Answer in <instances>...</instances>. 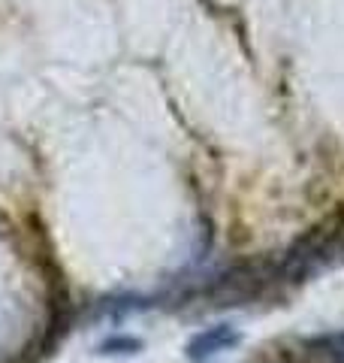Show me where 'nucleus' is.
I'll list each match as a JSON object with an SVG mask.
<instances>
[{"mask_svg":"<svg viewBox=\"0 0 344 363\" xmlns=\"http://www.w3.org/2000/svg\"><path fill=\"white\" fill-rule=\"evenodd\" d=\"M97 351L100 354H109V357H130V354H139L142 351V339L127 336V333H112L97 345Z\"/></svg>","mask_w":344,"mask_h":363,"instance_id":"2","label":"nucleus"},{"mask_svg":"<svg viewBox=\"0 0 344 363\" xmlns=\"http://www.w3.org/2000/svg\"><path fill=\"white\" fill-rule=\"evenodd\" d=\"M239 342H242V333H239L236 327L214 324V327H205L202 333H197V336L190 339V342H188V357L193 363H205V360L217 357L221 351L236 348Z\"/></svg>","mask_w":344,"mask_h":363,"instance_id":"1","label":"nucleus"},{"mask_svg":"<svg viewBox=\"0 0 344 363\" xmlns=\"http://www.w3.org/2000/svg\"><path fill=\"white\" fill-rule=\"evenodd\" d=\"M314 348H320L329 363H344V333H326L314 339Z\"/></svg>","mask_w":344,"mask_h":363,"instance_id":"3","label":"nucleus"}]
</instances>
